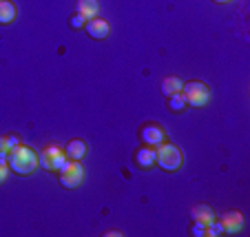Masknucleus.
Masks as SVG:
<instances>
[{"instance_id": "obj_15", "label": "nucleus", "mask_w": 250, "mask_h": 237, "mask_svg": "<svg viewBox=\"0 0 250 237\" xmlns=\"http://www.w3.org/2000/svg\"><path fill=\"white\" fill-rule=\"evenodd\" d=\"M186 107L188 105H186V98L182 93H175L168 98V109L173 111V113H180V111H184Z\"/></svg>"}, {"instance_id": "obj_7", "label": "nucleus", "mask_w": 250, "mask_h": 237, "mask_svg": "<svg viewBox=\"0 0 250 237\" xmlns=\"http://www.w3.org/2000/svg\"><path fill=\"white\" fill-rule=\"evenodd\" d=\"M84 29L93 40H104L111 36V24L102 18H91L84 22Z\"/></svg>"}, {"instance_id": "obj_11", "label": "nucleus", "mask_w": 250, "mask_h": 237, "mask_svg": "<svg viewBox=\"0 0 250 237\" xmlns=\"http://www.w3.org/2000/svg\"><path fill=\"white\" fill-rule=\"evenodd\" d=\"M155 147H148L146 144V149L142 147L140 151L135 153V162H137V166L140 169H151V166H155Z\"/></svg>"}, {"instance_id": "obj_4", "label": "nucleus", "mask_w": 250, "mask_h": 237, "mask_svg": "<svg viewBox=\"0 0 250 237\" xmlns=\"http://www.w3.org/2000/svg\"><path fill=\"white\" fill-rule=\"evenodd\" d=\"M58 180L64 189H78L84 180V169H82L80 160H66L58 171Z\"/></svg>"}, {"instance_id": "obj_20", "label": "nucleus", "mask_w": 250, "mask_h": 237, "mask_svg": "<svg viewBox=\"0 0 250 237\" xmlns=\"http://www.w3.org/2000/svg\"><path fill=\"white\" fill-rule=\"evenodd\" d=\"M212 2H219V5H226V2H230V0H212Z\"/></svg>"}, {"instance_id": "obj_13", "label": "nucleus", "mask_w": 250, "mask_h": 237, "mask_svg": "<svg viewBox=\"0 0 250 237\" xmlns=\"http://www.w3.org/2000/svg\"><path fill=\"white\" fill-rule=\"evenodd\" d=\"M182 86H184V82H182L180 78L168 76L162 80V93H164L166 98H170V95H175V93H182Z\"/></svg>"}, {"instance_id": "obj_16", "label": "nucleus", "mask_w": 250, "mask_h": 237, "mask_svg": "<svg viewBox=\"0 0 250 237\" xmlns=\"http://www.w3.org/2000/svg\"><path fill=\"white\" fill-rule=\"evenodd\" d=\"M9 164H7V157H0V184H5L7 177H9Z\"/></svg>"}, {"instance_id": "obj_6", "label": "nucleus", "mask_w": 250, "mask_h": 237, "mask_svg": "<svg viewBox=\"0 0 250 237\" xmlns=\"http://www.w3.org/2000/svg\"><path fill=\"white\" fill-rule=\"evenodd\" d=\"M219 224H222L224 233H228V235H237V233L244 228V215H241L239 211H228V213L222 215Z\"/></svg>"}, {"instance_id": "obj_1", "label": "nucleus", "mask_w": 250, "mask_h": 237, "mask_svg": "<svg viewBox=\"0 0 250 237\" xmlns=\"http://www.w3.org/2000/svg\"><path fill=\"white\" fill-rule=\"evenodd\" d=\"M7 164L14 173L18 175H31L36 169L40 166V160H38V153L33 149L24 147V144H16L9 153H7Z\"/></svg>"}, {"instance_id": "obj_18", "label": "nucleus", "mask_w": 250, "mask_h": 237, "mask_svg": "<svg viewBox=\"0 0 250 237\" xmlns=\"http://www.w3.org/2000/svg\"><path fill=\"white\" fill-rule=\"evenodd\" d=\"M190 235H195V237H206V235H208V228L204 226V224H195V222H193Z\"/></svg>"}, {"instance_id": "obj_5", "label": "nucleus", "mask_w": 250, "mask_h": 237, "mask_svg": "<svg viewBox=\"0 0 250 237\" xmlns=\"http://www.w3.org/2000/svg\"><path fill=\"white\" fill-rule=\"evenodd\" d=\"M38 160H40V166H42L44 171L58 173L62 169V164L66 162V155H64V149H60L58 144H49L47 149H42Z\"/></svg>"}, {"instance_id": "obj_9", "label": "nucleus", "mask_w": 250, "mask_h": 237, "mask_svg": "<svg viewBox=\"0 0 250 237\" xmlns=\"http://www.w3.org/2000/svg\"><path fill=\"white\" fill-rule=\"evenodd\" d=\"M190 217H193L195 224H204V226H208V224L215 219V211L206 204H197V206L190 209Z\"/></svg>"}, {"instance_id": "obj_17", "label": "nucleus", "mask_w": 250, "mask_h": 237, "mask_svg": "<svg viewBox=\"0 0 250 237\" xmlns=\"http://www.w3.org/2000/svg\"><path fill=\"white\" fill-rule=\"evenodd\" d=\"M11 151L9 135H0V157H7V153Z\"/></svg>"}, {"instance_id": "obj_12", "label": "nucleus", "mask_w": 250, "mask_h": 237, "mask_svg": "<svg viewBox=\"0 0 250 237\" xmlns=\"http://www.w3.org/2000/svg\"><path fill=\"white\" fill-rule=\"evenodd\" d=\"M78 14H80L82 18H86V20L98 18L100 2L98 0H78Z\"/></svg>"}, {"instance_id": "obj_3", "label": "nucleus", "mask_w": 250, "mask_h": 237, "mask_svg": "<svg viewBox=\"0 0 250 237\" xmlns=\"http://www.w3.org/2000/svg\"><path fill=\"white\" fill-rule=\"evenodd\" d=\"M182 95L186 98V105L188 107L202 109V107L208 105V100H210V89H208V85H204L199 80H190V82H184Z\"/></svg>"}, {"instance_id": "obj_8", "label": "nucleus", "mask_w": 250, "mask_h": 237, "mask_svg": "<svg viewBox=\"0 0 250 237\" xmlns=\"http://www.w3.org/2000/svg\"><path fill=\"white\" fill-rule=\"evenodd\" d=\"M140 135H142V140H144L148 147H160V144L166 140L164 129H162V127H155V124H148V127H144Z\"/></svg>"}, {"instance_id": "obj_10", "label": "nucleus", "mask_w": 250, "mask_h": 237, "mask_svg": "<svg viewBox=\"0 0 250 237\" xmlns=\"http://www.w3.org/2000/svg\"><path fill=\"white\" fill-rule=\"evenodd\" d=\"M66 160H82L86 155V142L84 140H69L64 147Z\"/></svg>"}, {"instance_id": "obj_14", "label": "nucleus", "mask_w": 250, "mask_h": 237, "mask_svg": "<svg viewBox=\"0 0 250 237\" xmlns=\"http://www.w3.org/2000/svg\"><path fill=\"white\" fill-rule=\"evenodd\" d=\"M16 20V7L9 0H0V24H11Z\"/></svg>"}, {"instance_id": "obj_2", "label": "nucleus", "mask_w": 250, "mask_h": 237, "mask_svg": "<svg viewBox=\"0 0 250 237\" xmlns=\"http://www.w3.org/2000/svg\"><path fill=\"white\" fill-rule=\"evenodd\" d=\"M155 155H157L155 164L168 173L182 169V164H184V153H182V149H177L175 144H168V142H162L160 147H155Z\"/></svg>"}, {"instance_id": "obj_19", "label": "nucleus", "mask_w": 250, "mask_h": 237, "mask_svg": "<svg viewBox=\"0 0 250 237\" xmlns=\"http://www.w3.org/2000/svg\"><path fill=\"white\" fill-rule=\"evenodd\" d=\"M84 22H86V18H82L80 14H76V16H71V20H69V24L73 29H80V27H84Z\"/></svg>"}]
</instances>
